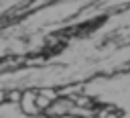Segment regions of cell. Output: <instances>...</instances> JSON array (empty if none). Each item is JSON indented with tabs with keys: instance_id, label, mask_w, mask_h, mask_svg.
<instances>
[{
	"instance_id": "2",
	"label": "cell",
	"mask_w": 130,
	"mask_h": 118,
	"mask_svg": "<svg viewBox=\"0 0 130 118\" xmlns=\"http://www.w3.org/2000/svg\"><path fill=\"white\" fill-rule=\"evenodd\" d=\"M73 102L69 100V98H59L55 104H51V108L45 112L47 116H51V118H59V116H65V114H69L71 110H73Z\"/></svg>"
},
{
	"instance_id": "1",
	"label": "cell",
	"mask_w": 130,
	"mask_h": 118,
	"mask_svg": "<svg viewBox=\"0 0 130 118\" xmlns=\"http://www.w3.org/2000/svg\"><path fill=\"white\" fill-rule=\"evenodd\" d=\"M18 106H20V110H22L24 114H28V116H35V114L41 112L39 106H37V92H35V90H24Z\"/></svg>"
},
{
	"instance_id": "3",
	"label": "cell",
	"mask_w": 130,
	"mask_h": 118,
	"mask_svg": "<svg viewBox=\"0 0 130 118\" xmlns=\"http://www.w3.org/2000/svg\"><path fill=\"white\" fill-rule=\"evenodd\" d=\"M20 98H22V92L20 90H8V104H20Z\"/></svg>"
},
{
	"instance_id": "4",
	"label": "cell",
	"mask_w": 130,
	"mask_h": 118,
	"mask_svg": "<svg viewBox=\"0 0 130 118\" xmlns=\"http://www.w3.org/2000/svg\"><path fill=\"white\" fill-rule=\"evenodd\" d=\"M4 102H8V92L0 90V104H4Z\"/></svg>"
}]
</instances>
